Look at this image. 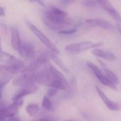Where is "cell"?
<instances>
[{
  "instance_id": "cell-1",
  "label": "cell",
  "mask_w": 121,
  "mask_h": 121,
  "mask_svg": "<svg viewBox=\"0 0 121 121\" xmlns=\"http://www.w3.org/2000/svg\"><path fill=\"white\" fill-rule=\"evenodd\" d=\"M42 18L50 29L58 32L69 29L73 23L67 12L54 6H48L44 11Z\"/></svg>"
},
{
  "instance_id": "cell-2",
  "label": "cell",
  "mask_w": 121,
  "mask_h": 121,
  "mask_svg": "<svg viewBox=\"0 0 121 121\" xmlns=\"http://www.w3.org/2000/svg\"><path fill=\"white\" fill-rule=\"evenodd\" d=\"M103 45H104V43L102 42L94 43L91 41H83V42H79V43H70L67 45L65 49L67 52H69L72 53H81L82 52H84L90 49L93 50L95 48H98L99 47H101Z\"/></svg>"
},
{
  "instance_id": "cell-3",
  "label": "cell",
  "mask_w": 121,
  "mask_h": 121,
  "mask_svg": "<svg viewBox=\"0 0 121 121\" xmlns=\"http://www.w3.org/2000/svg\"><path fill=\"white\" fill-rule=\"evenodd\" d=\"M50 58L49 52H44L39 55L37 58H35L28 66L22 69L20 73H35L39 69H42L47 62H48V59Z\"/></svg>"
},
{
  "instance_id": "cell-4",
  "label": "cell",
  "mask_w": 121,
  "mask_h": 121,
  "mask_svg": "<svg viewBox=\"0 0 121 121\" xmlns=\"http://www.w3.org/2000/svg\"><path fill=\"white\" fill-rule=\"evenodd\" d=\"M26 23L28 25V26L29 27L30 30L34 33V35L40 40L41 43H43L49 50L50 51H51L52 52L55 53V54H59V50L58 48L55 46V45L40 30L38 29L34 24L31 23L30 22H29L28 21H26Z\"/></svg>"
},
{
  "instance_id": "cell-5",
  "label": "cell",
  "mask_w": 121,
  "mask_h": 121,
  "mask_svg": "<svg viewBox=\"0 0 121 121\" xmlns=\"http://www.w3.org/2000/svg\"><path fill=\"white\" fill-rule=\"evenodd\" d=\"M13 84L15 86L24 88L36 84L35 73H21L13 79Z\"/></svg>"
},
{
  "instance_id": "cell-6",
  "label": "cell",
  "mask_w": 121,
  "mask_h": 121,
  "mask_svg": "<svg viewBox=\"0 0 121 121\" xmlns=\"http://www.w3.org/2000/svg\"><path fill=\"white\" fill-rule=\"evenodd\" d=\"M87 67L91 70V72L94 73V74L96 76V77L101 82V84L104 85L112 89H116V86L113 84L104 74V72H102L101 69H99V67H97L95 64L91 62H86Z\"/></svg>"
},
{
  "instance_id": "cell-7",
  "label": "cell",
  "mask_w": 121,
  "mask_h": 121,
  "mask_svg": "<svg viewBox=\"0 0 121 121\" xmlns=\"http://www.w3.org/2000/svg\"><path fill=\"white\" fill-rule=\"evenodd\" d=\"M18 52L21 56L28 60H34L35 58V48L30 42H22Z\"/></svg>"
},
{
  "instance_id": "cell-8",
  "label": "cell",
  "mask_w": 121,
  "mask_h": 121,
  "mask_svg": "<svg viewBox=\"0 0 121 121\" xmlns=\"http://www.w3.org/2000/svg\"><path fill=\"white\" fill-rule=\"evenodd\" d=\"M86 23H89L94 26H99L100 28H102L103 29L108 30L111 33H116L117 29L116 27H115L112 23H111L109 21L101 19V18H89L85 20Z\"/></svg>"
},
{
  "instance_id": "cell-9",
  "label": "cell",
  "mask_w": 121,
  "mask_h": 121,
  "mask_svg": "<svg viewBox=\"0 0 121 121\" xmlns=\"http://www.w3.org/2000/svg\"><path fill=\"white\" fill-rule=\"evenodd\" d=\"M98 3L99 4V6L101 7L103 9L106 10V12L114 19L117 21V23H121V17L119 13L117 11V10L113 6V5L106 0H102V1H98Z\"/></svg>"
},
{
  "instance_id": "cell-10",
  "label": "cell",
  "mask_w": 121,
  "mask_h": 121,
  "mask_svg": "<svg viewBox=\"0 0 121 121\" xmlns=\"http://www.w3.org/2000/svg\"><path fill=\"white\" fill-rule=\"evenodd\" d=\"M96 90L98 95L99 96V97L104 102V104L106 106V107L109 110H111L112 111H118L121 110V106L118 105V104L109 99L107 97V96L104 93V91L99 86H96Z\"/></svg>"
},
{
  "instance_id": "cell-11",
  "label": "cell",
  "mask_w": 121,
  "mask_h": 121,
  "mask_svg": "<svg viewBox=\"0 0 121 121\" xmlns=\"http://www.w3.org/2000/svg\"><path fill=\"white\" fill-rule=\"evenodd\" d=\"M39 87L37 84H34L28 87H24V88H21L12 97L11 100L12 101H14L18 99H21L23 97L28 96V95H31L33 94H35L37 92L38 90Z\"/></svg>"
},
{
  "instance_id": "cell-12",
  "label": "cell",
  "mask_w": 121,
  "mask_h": 121,
  "mask_svg": "<svg viewBox=\"0 0 121 121\" xmlns=\"http://www.w3.org/2000/svg\"><path fill=\"white\" fill-rule=\"evenodd\" d=\"M23 99H21L13 101V103L9 106L6 108L5 107V112L7 118L14 117L17 114L18 109L20 108V107L23 106Z\"/></svg>"
},
{
  "instance_id": "cell-13",
  "label": "cell",
  "mask_w": 121,
  "mask_h": 121,
  "mask_svg": "<svg viewBox=\"0 0 121 121\" xmlns=\"http://www.w3.org/2000/svg\"><path fill=\"white\" fill-rule=\"evenodd\" d=\"M11 47L15 51L18 52L22 43L21 40L19 31L16 27H11Z\"/></svg>"
},
{
  "instance_id": "cell-14",
  "label": "cell",
  "mask_w": 121,
  "mask_h": 121,
  "mask_svg": "<svg viewBox=\"0 0 121 121\" xmlns=\"http://www.w3.org/2000/svg\"><path fill=\"white\" fill-rule=\"evenodd\" d=\"M91 54L98 57H101V58L108 60H116V56L114 55V54L113 52H111V51H108L106 50H103V49H100V48H95V49L92 50Z\"/></svg>"
},
{
  "instance_id": "cell-15",
  "label": "cell",
  "mask_w": 121,
  "mask_h": 121,
  "mask_svg": "<svg viewBox=\"0 0 121 121\" xmlns=\"http://www.w3.org/2000/svg\"><path fill=\"white\" fill-rule=\"evenodd\" d=\"M99 62H101V64L104 67V74L106 76V77L113 83V84H114L116 86V84H118V82H119V80H118V77L111 71V70H110V69H108V68H106V67H105V65L102 63V62L101 61H100L99 60Z\"/></svg>"
},
{
  "instance_id": "cell-16",
  "label": "cell",
  "mask_w": 121,
  "mask_h": 121,
  "mask_svg": "<svg viewBox=\"0 0 121 121\" xmlns=\"http://www.w3.org/2000/svg\"><path fill=\"white\" fill-rule=\"evenodd\" d=\"M14 74V72L11 69L10 67H9L6 65H0V75L2 77V78H9L11 79L12 75Z\"/></svg>"
},
{
  "instance_id": "cell-17",
  "label": "cell",
  "mask_w": 121,
  "mask_h": 121,
  "mask_svg": "<svg viewBox=\"0 0 121 121\" xmlns=\"http://www.w3.org/2000/svg\"><path fill=\"white\" fill-rule=\"evenodd\" d=\"M49 56H50V58H51L52 60V61H54L63 71H65V72H69V69L67 67V66L63 63V62L57 56L56 54L52 52L51 51H49Z\"/></svg>"
},
{
  "instance_id": "cell-18",
  "label": "cell",
  "mask_w": 121,
  "mask_h": 121,
  "mask_svg": "<svg viewBox=\"0 0 121 121\" xmlns=\"http://www.w3.org/2000/svg\"><path fill=\"white\" fill-rule=\"evenodd\" d=\"M26 112L30 117H35L39 112V106L36 104H30L26 106Z\"/></svg>"
},
{
  "instance_id": "cell-19",
  "label": "cell",
  "mask_w": 121,
  "mask_h": 121,
  "mask_svg": "<svg viewBox=\"0 0 121 121\" xmlns=\"http://www.w3.org/2000/svg\"><path fill=\"white\" fill-rule=\"evenodd\" d=\"M14 57V56L10 55L9 53L2 51L0 53V62L4 63V65H8L13 60Z\"/></svg>"
},
{
  "instance_id": "cell-20",
  "label": "cell",
  "mask_w": 121,
  "mask_h": 121,
  "mask_svg": "<svg viewBox=\"0 0 121 121\" xmlns=\"http://www.w3.org/2000/svg\"><path fill=\"white\" fill-rule=\"evenodd\" d=\"M42 107L46 111H52V104L51 100L48 96H45L42 101Z\"/></svg>"
},
{
  "instance_id": "cell-21",
  "label": "cell",
  "mask_w": 121,
  "mask_h": 121,
  "mask_svg": "<svg viewBox=\"0 0 121 121\" xmlns=\"http://www.w3.org/2000/svg\"><path fill=\"white\" fill-rule=\"evenodd\" d=\"M82 4L87 8H97L99 7V4L98 3V1H84L82 2Z\"/></svg>"
},
{
  "instance_id": "cell-22",
  "label": "cell",
  "mask_w": 121,
  "mask_h": 121,
  "mask_svg": "<svg viewBox=\"0 0 121 121\" xmlns=\"http://www.w3.org/2000/svg\"><path fill=\"white\" fill-rule=\"evenodd\" d=\"M76 31H77V28H71L67 29V30H64L60 31L59 33L60 34H63V35H71V34H74Z\"/></svg>"
},
{
  "instance_id": "cell-23",
  "label": "cell",
  "mask_w": 121,
  "mask_h": 121,
  "mask_svg": "<svg viewBox=\"0 0 121 121\" xmlns=\"http://www.w3.org/2000/svg\"><path fill=\"white\" fill-rule=\"evenodd\" d=\"M7 120V117L5 112V107H2L0 109V121H6Z\"/></svg>"
},
{
  "instance_id": "cell-24",
  "label": "cell",
  "mask_w": 121,
  "mask_h": 121,
  "mask_svg": "<svg viewBox=\"0 0 121 121\" xmlns=\"http://www.w3.org/2000/svg\"><path fill=\"white\" fill-rule=\"evenodd\" d=\"M57 93V90L55 89H53V88H50L48 89V97H52V96H54L55 95H56Z\"/></svg>"
},
{
  "instance_id": "cell-25",
  "label": "cell",
  "mask_w": 121,
  "mask_h": 121,
  "mask_svg": "<svg viewBox=\"0 0 121 121\" xmlns=\"http://www.w3.org/2000/svg\"><path fill=\"white\" fill-rule=\"evenodd\" d=\"M11 79H9V78H1L0 79V89L4 87L9 81H10Z\"/></svg>"
},
{
  "instance_id": "cell-26",
  "label": "cell",
  "mask_w": 121,
  "mask_h": 121,
  "mask_svg": "<svg viewBox=\"0 0 121 121\" xmlns=\"http://www.w3.org/2000/svg\"><path fill=\"white\" fill-rule=\"evenodd\" d=\"M32 121H54L52 118H48V117H44V118H38L33 119Z\"/></svg>"
},
{
  "instance_id": "cell-27",
  "label": "cell",
  "mask_w": 121,
  "mask_h": 121,
  "mask_svg": "<svg viewBox=\"0 0 121 121\" xmlns=\"http://www.w3.org/2000/svg\"><path fill=\"white\" fill-rule=\"evenodd\" d=\"M6 121H21V120L18 118H17V117H11V118H7V120Z\"/></svg>"
},
{
  "instance_id": "cell-28",
  "label": "cell",
  "mask_w": 121,
  "mask_h": 121,
  "mask_svg": "<svg viewBox=\"0 0 121 121\" xmlns=\"http://www.w3.org/2000/svg\"><path fill=\"white\" fill-rule=\"evenodd\" d=\"M116 29L120 33L121 35V23H116Z\"/></svg>"
},
{
  "instance_id": "cell-29",
  "label": "cell",
  "mask_w": 121,
  "mask_h": 121,
  "mask_svg": "<svg viewBox=\"0 0 121 121\" xmlns=\"http://www.w3.org/2000/svg\"><path fill=\"white\" fill-rule=\"evenodd\" d=\"M0 16H5V11L4 9L0 6Z\"/></svg>"
},
{
  "instance_id": "cell-30",
  "label": "cell",
  "mask_w": 121,
  "mask_h": 121,
  "mask_svg": "<svg viewBox=\"0 0 121 121\" xmlns=\"http://www.w3.org/2000/svg\"><path fill=\"white\" fill-rule=\"evenodd\" d=\"M2 52V49H1V38H0V53Z\"/></svg>"
},
{
  "instance_id": "cell-31",
  "label": "cell",
  "mask_w": 121,
  "mask_h": 121,
  "mask_svg": "<svg viewBox=\"0 0 121 121\" xmlns=\"http://www.w3.org/2000/svg\"><path fill=\"white\" fill-rule=\"evenodd\" d=\"M2 107H4V106H3V104H1V103H0V109H1Z\"/></svg>"
},
{
  "instance_id": "cell-32",
  "label": "cell",
  "mask_w": 121,
  "mask_h": 121,
  "mask_svg": "<svg viewBox=\"0 0 121 121\" xmlns=\"http://www.w3.org/2000/svg\"><path fill=\"white\" fill-rule=\"evenodd\" d=\"M1 92L0 91V99H1Z\"/></svg>"
},
{
  "instance_id": "cell-33",
  "label": "cell",
  "mask_w": 121,
  "mask_h": 121,
  "mask_svg": "<svg viewBox=\"0 0 121 121\" xmlns=\"http://www.w3.org/2000/svg\"><path fill=\"white\" fill-rule=\"evenodd\" d=\"M69 121V120H67V121Z\"/></svg>"
}]
</instances>
